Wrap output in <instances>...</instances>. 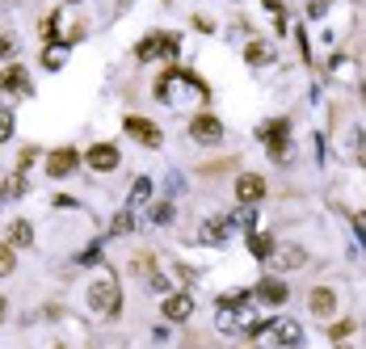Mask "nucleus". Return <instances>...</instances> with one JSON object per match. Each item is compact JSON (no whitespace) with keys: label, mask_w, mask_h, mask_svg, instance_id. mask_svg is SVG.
<instances>
[{"label":"nucleus","mask_w":366,"mask_h":349,"mask_svg":"<svg viewBox=\"0 0 366 349\" xmlns=\"http://www.w3.org/2000/svg\"><path fill=\"white\" fill-rule=\"evenodd\" d=\"M5 55H13V42H9L5 34H0V59H5Z\"/></svg>","instance_id":"obj_29"},{"label":"nucleus","mask_w":366,"mask_h":349,"mask_svg":"<svg viewBox=\"0 0 366 349\" xmlns=\"http://www.w3.org/2000/svg\"><path fill=\"white\" fill-rule=\"evenodd\" d=\"M161 55H165V59L177 55V34H147V38L135 46V59H143V64H147V59H161Z\"/></svg>","instance_id":"obj_2"},{"label":"nucleus","mask_w":366,"mask_h":349,"mask_svg":"<svg viewBox=\"0 0 366 349\" xmlns=\"http://www.w3.org/2000/svg\"><path fill=\"white\" fill-rule=\"evenodd\" d=\"M5 274H13V248L9 244L0 248V278H5Z\"/></svg>","instance_id":"obj_25"},{"label":"nucleus","mask_w":366,"mask_h":349,"mask_svg":"<svg viewBox=\"0 0 366 349\" xmlns=\"http://www.w3.org/2000/svg\"><path fill=\"white\" fill-rule=\"evenodd\" d=\"M0 93H17V97H21V93H30L26 72H21V68H9L5 76H0Z\"/></svg>","instance_id":"obj_15"},{"label":"nucleus","mask_w":366,"mask_h":349,"mask_svg":"<svg viewBox=\"0 0 366 349\" xmlns=\"http://www.w3.org/2000/svg\"><path fill=\"white\" fill-rule=\"evenodd\" d=\"M152 223H161V227L173 223V207H169V202H156V207H152Z\"/></svg>","instance_id":"obj_22"},{"label":"nucleus","mask_w":366,"mask_h":349,"mask_svg":"<svg viewBox=\"0 0 366 349\" xmlns=\"http://www.w3.org/2000/svg\"><path fill=\"white\" fill-rule=\"evenodd\" d=\"M257 299H266V303H286V286L278 278H266L257 286Z\"/></svg>","instance_id":"obj_16"},{"label":"nucleus","mask_w":366,"mask_h":349,"mask_svg":"<svg viewBox=\"0 0 366 349\" xmlns=\"http://www.w3.org/2000/svg\"><path fill=\"white\" fill-rule=\"evenodd\" d=\"M0 198H5V194H0Z\"/></svg>","instance_id":"obj_32"},{"label":"nucleus","mask_w":366,"mask_h":349,"mask_svg":"<svg viewBox=\"0 0 366 349\" xmlns=\"http://www.w3.org/2000/svg\"><path fill=\"white\" fill-rule=\"evenodd\" d=\"M270 261H274L278 270H299V265H307V253H303L299 244H278Z\"/></svg>","instance_id":"obj_7"},{"label":"nucleus","mask_w":366,"mask_h":349,"mask_svg":"<svg viewBox=\"0 0 366 349\" xmlns=\"http://www.w3.org/2000/svg\"><path fill=\"white\" fill-rule=\"evenodd\" d=\"M34 244V227L26 223V219H17L13 227H9V248H30Z\"/></svg>","instance_id":"obj_17"},{"label":"nucleus","mask_w":366,"mask_h":349,"mask_svg":"<svg viewBox=\"0 0 366 349\" xmlns=\"http://www.w3.org/2000/svg\"><path fill=\"white\" fill-rule=\"evenodd\" d=\"M307 303H311V316L329 320V316L337 312V294H333L329 286H316V290H311V299H307Z\"/></svg>","instance_id":"obj_9"},{"label":"nucleus","mask_w":366,"mask_h":349,"mask_svg":"<svg viewBox=\"0 0 366 349\" xmlns=\"http://www.w3.org/2000/svg\"><path fill=\"white\" fill-rule=\"evenodd\" d=\"M244 59H248L253 68H261V64L270 59V51H266V46H261V42H248V51H244Z\"/></svg>","instance_id":"obj_20"},{"label":"nucleus","mask_w":366,"mask_h":349,"mask_svg":"<svg viewBox=\"0 0 366 349\" xmlns=\"http://www.w3.org/2000/svg\"><path fill=\"white\" fill-rule=\"evenodd\" d=\"M9 135H13V118H9V114H5V110H0V143H5V139H9Z\"/></svg>","instance_id":"obj_27"},{"label":"nucleus","mask_w":366,"mask_h":349,"mask_svg":"<svg viewBox=\"0 0 366 349\" xmlns=\"http://www.w3.org/2000/svg\"><path fill=\"white\" fill-rule=\"evenodd\" d=\"M89 169L93 173H114L118 169V147H110V143H97V147H89Z\"/></svg>","instance_id":"obj_5"},{"label":"nucleus","mask_w":366,"mask_h":349,"mask_svg":"<svg viewBox=\"0 0 366 349\" xmlns=\"http://www.w3.org/2000/svg\"><path fill=\"white\" fill-rule=\"evenodd\" d=\"M127 232H135V211H122L114 219V236H127Z\"/></svg>","instance_id":"obj_21"},{"label":"nucleus","mask_w":366,"mask_h":349,"mask_svg":"<svg viewBox=\"0 0 366 349\" xmlns=\"http://www.w3.org/2000/svg\"><path fill=\"white\" fill-rule=\"evenodd\" d=\"M274 248H278V244H274V236H270V232H266V236H261V232H253V236H248V253H253L257 261L274 257Z\"/></svg>","instance_id":"obj_14"},{"label":"nucleus","mask_w":366,"mask_h":349,"mask_svg":"<svg viewBox=\"0 0 366 349\" xmlns=\"http://www.w3.org/2000/svg\"><path fill=\"white\" fill-rule=\"evenodd\" d=\"M89 308L97 312V316H118V308H122V290H118V278L110 274V270H97V278L89 282Z\"/></svg>","instance_id":"obj_1"},{"label":"nucleus","mask_w":366,"mask_h":349,"mask_svg":"<svg viewBox=\"0 0 366 349\" xmlns=\"http://www.w3.org/2000/svg\"><path fill=\"white\" fill-rule=\"evenodd\" d=\"M329 5H333V0H307V13H311V17H324Z\"/></svg>","instance_id":"obj_26"},{"label":"nucleus","mask_w":366,"mask_h":349,"mask_svg":"<svg viewBox=\"0 0 366 349\" xmlns=\"http://www.w3.org/2000/svg\"><path fill=\"white\" fill-rule=\"evenodd\" d=\"M362 236H366V215H362Z\"/></svg>","instance_id":"obj_30"},{"label":"nucleus","mask_w":366,"mask_h":349,"mask_svg":"<svg viewBox=\"0 0 366 349\" xmlns=\"http://www.w3.org/2000/svg\"><path fill=\"white\" fill-rule=\"evenodd\" d=\"M232 219H236V227H253V223H257V215H253V207H240V211H236Z\"/></svg>","instance_id":"obj_24"},{"label":"nucleus","mask_w":366,"mask_h":349,"mask_svg":"<svg viewBox=\"0 0 366 349\" xmlns=\"http://www.w3.org/2000/svg\"><path fill=\"white\" fill-rule=\"evenodd\" d=\"M147 198H152V181H147V177H139V181H135V189H131V211H135V207H143Z\"/></svg>","instance_id":"obj_18"},{"label":"nucleus","mask_w":366,"mask_h":349,"mask_svg":"<svg viewBox=\"0 0 366 349\" xmlns=\"http://www.w3.org/2000/svg\"><path fill=\"white\" fill-rule=\"evenodd\" d=\"M236 198L244 207H253V202H261V198H266V181H261L257 173H244L240 181H236Z\"/></svg>","instance_id":"obj_6"},{"label":"nucleus","mask_w":366,"mask_h":349,"mask_svg":"<svg viewBox=\"0 0 366 349\" xmlns=\"http://www.w3.org/2000/svg\"><path fill=\"white\" fill-rule=\"evenodd\" d=\"M261 139H266L270 152L282 160V156H286V118H278V122H270V126H261Z\"/></svg>","instance_id":"obj_10"},{"label":"nucleus","mask_w":366,"mask_h":349,"mask_svg":"<svg viewBox=\"0 0 366 349\" xmlns=\"http://www.w3.org/2000/svg\"><path fill=\"white\" fill-rule=\"evenodd\" d=\"M34 160H38V152H34V147H26V152H21V169H30Z\"/></svg>","instance_id":"obj_28"},{"label":"nucleus","mask_w":366,"mask_h":349,"mask_svg":"<svg viewBox=\"0 0 366 349\" xmlns=\"http://www.w3.org/2000/svg\"><path fill=\"white\" fill-rule=\"evenodd\" d=\"M274 337H278V345H303V328L295 324V320H274Z\"/></svg>","instance_id":"obj_13"},{"label":"nucleus","mask_w":366,"mask_h":349,"mask_svg":"<svg viewBox=\"0 0 366 349\" xmlns=\"http://www.w3.org/2000/svg\"><path fill=\"white\" fill-rule=\"evenodd\" d=\"M232 232H236V219H232V215H211V219L198 227V240L211 244V248H219V244L232 240Z\"/></svg>","instance_id":"obj_3"},{"label":"nucleus","mask_w":366,"mask_h":349,"mask_svg":"<svg viewBox=\"0 0 366 349\" xmlns=\"http://www.w3.org/2000/svg\"><path fill=\"white\" fill-rule=\"evenodd\" d=\"M42 64H46L51 72H55V68H64V64H68V51H64V42H55V46H51V51L42 55Z\"/></svg>","instance_id":"obj_19"},{"label":"nucleus","mask_w":366,"mask_h":349,"mask_svg":"<svg viewBox=\"0 0 366 349\" xmlns=\"http://www.w3.org/2000/svg\"><path fill=\"white\" fill-rule=\"evenodd\" d=\"M190 135H194L198 143H219V139H223V122H219L215 114H198V118L190 122Z\"/></svg>","instance_id":"obj_4"},{"label":"nucleus","mask_w":366,"mask_h":349,"mask_svg":"<svg viewBox=\"0 0 366 349\" xmlns=\"http://www.w3.org/2000/svg\"><path fill=\"white\" fill-rule=\"evenodd\" d=\"M55 349H64V345H55Z\"/></svg>","instance_id":"obj_31"},{"label":"nucleus","mask_w":366,"mask_h":349,"mask_svg":"<svg viewBox=\"0 0 366 349\" xmlns=\"http://www.w3.org/2000/svg\"><path fill=\"white\" fill-rule=\"evenodd\" d=\"M0 194H5V198H21V194H26V185H21V173H13V177L5 181V189H0Z\"/></svg>","instance_id":"obj_23"},{"label":"nucleus","mask_w":366,"mask_h":349,"mask_svg":"<svg viewBox=\"0 0 366 349\" xmlns=\"http://www.w3.org/2000/svg\"><path fill=\"white\" fill-rule=\"evenodd\" d=\"M72 169H76V152H72V147L51 152V160H46V173H51V177H64V173H72Z\"/></svg>","instance_id":"obj_12"},{"label":"nucleus","mask_w":366,"mask_h":349,"mask_svg":"<svg viewBox=\"0 0 366 349\" xmlns=\"http://www.w3.org/2000/svg\"><path fill=\"white\" fill-rule=\"evenodd\" d=\"M122 126H127V135H135L143 147H161V131H156L147 118H127Z\"/></svg>","instance_id":"obj_8"},{"label":"nucleus","mask_w":366,"mask_h":349,"mask_svg":"<svg viewBox=\"0 0 366 349\" xmlns=\"http://www.w3.org/2000/svg\"><path fill=\"white\" fill-rule=\"evenodd\" d=\"M165 316H169L173 324L190 320V316H194V299H190V294H169V299H165Z\"/></svg>","instance_id":"obj_11"}]
</instances>
